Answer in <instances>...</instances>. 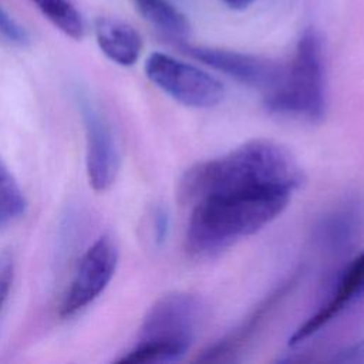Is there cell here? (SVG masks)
I'll return each mask as SVG.
<instances>
[{"mask_svg": "<svg viewBox=\"0 0 364 364\" xmlns=\"http://www.w3.org/2000/svg\"><path fill=\"white\" fill-rule=\"evenodd\" d=\"M266 108L279 115L318 121L326 112L323 44L314 28L303 31L282 81L266 94Z\"/></svg>", "mask_w": 364, "mask_h": 364, "instance_id": "obj_4", "label": "cell"}, {"mask_svg": "<svg viewBox=\"0 0 364 364\" xmlns=\"http://www.w3.org/2000/svg\"><path fill=\"white\" fill-rule=\"evenodd\" d=\"M26 208L27 200L18 182L0 159V228L20 219Z\"/></svg>", "mask_w": 364, "mask_h": 364, "instance_id": "obj_15", "label": "cell"}, {"mask_svg": "<svg viewBox=\"0 0 364 364\" xmlns=\"http://www.w3.org/2000/svg\"><path fill=\"white\" fill-rule=\"evenodd\" d=\"M94 36L98 48L112 63L131 67L138 61L142 38L129 23L115 17H98L94 23Z\"/></svg>", "mask_w": 364, "mask_h": 364, "instance_id": "obj_12", "label": "cell"}, {"mask_svg": "<svg viewBox=\"0 0 364 364\" xmlns=\"http://www.w3.org/2000/svg\"><path fill=\"white\" fill-rule=\"evenodd\" d=\"M139 14L164 36L181 40L189 33L186 17L168 0H132Z\"/></svg>", "mask_w": 364, "mask_h": 364, "instance_id": "obj_13", "label": "cell"}, {"mask_svg": "<svg viewBox=\"0 0 364 364\" xmlns=\"http://www.w3.org/2000/svg\"><path fill=\"white\" fill-rule=\"evenodd\" d=\"M36 9L64 36L81 40L85 34V24L81 13L70 0H30Z\"/></svg>", "mask_w": 364, "mask_h": 364, "instance_id": "obj_14", "label": "cell"}, {"mask_svg": "<svg viewBox=\"0 0 364 364\" xmlns=\"http://www.w3.org/2000/svg\"><path fill=\"white\" fill-rule=\"evenodd\" d=\"M14 276V262L9 252L0 253V310L4 306L11 290Z\"/></svg>", "mask_w": 364, "mask_h": 364, "instance_id": "obj_17", "label": "cell"}, {"mask_svg": "<svg viewBox=\"0 0 364 364\" xmlns=\"http://www.w3.org/2000/svg\"><path fill=\"white\" fill-rule=\"evenodd\" d=\"M0 37H3L7 43L17 47H24L30 41L28 33L26 31V28L21 24H18L1 4H0Z\"/></svg>", "mask_w": 364, "mask_h": 364, "instance_id": "obj_16", "label": "cell"}, {"mask_svg": "<svg viewBox=\"0 0 364 364\" xmlns=\"http://www.w3.org/2000/svg\"><path fill=\"white\" fill-rule=\"evenodd\" d=\"M364 225V208L357 199L346 200L316 226V242L328 255L341 256L357 243Z\"/></svg>", "mask_w": 364, "mask_h": 364, "instance_id": "obj_11", "label": "cell"}, {"mask_svg": "<svg viewBox=\"0 0 364 364\" xmlns=\"http://www.w3.org/2000/svg\"><path fill=\"white\" fill-rule=\"evenodd\" d=\"M364 294V250L357 255L340 274L333 291L314 314H311L289 338L290 346L300 344L328 324L351 303Z\"/></svg>", "mask_w": 364, "mask_h": 364, "instance_id": "obj_10", "label": "cell"}, {"mask_svg": "<svg viewBox=\"0 0 364 364\" xmlns=\"http://www.w3.org/2000/svg\"><path fill=\"white\" fill-rule=\"evenodd\" d=\"M145 74L159 90L186 107L212 108L223 98V85L209 73L164 53H152Z\"/></svg>", "mask_w": 364, "mask_h": 364, "instance_id": "obj_5", "label": "cell"}, {"mask_svg": "<svg viewBox=\"0 0 364 364\" xmlns=\"http://www.w3.org/2000/svg\"><path fill=\"white\" fill-rule=\"evenodd\" d=\"M303 270L299 269L286 280H283L277 287H274L249 314L247 317L229 334L223 338L218 340L215 344L209 346L202 355L200 361H229L239 351H242L246 344L253 338L256 331L264 324L269 316L274 311V309L294 290L299 284Z\"/></svg>", "mask_w": 364, "mask_h": 364, "instance_id": "obj_9", "label": "cell"}, {"mask_svg": "<svg viewBox=\"0 0 364 364\" xmlns=\"http://www.w3.org/2000/svg\"><path fill=\"white\" fill-rule=\"evenodd\" d=\"M78 107L85 131V171L90 186L104 192L112 186L121 166L119 146L109 121L85 91H75Z\"/></svg>", "mask_w": 364, "mask_h": 364, "instance_id": "obj_6", "label": "cell"}, {"mask_svg": "<svg viewBox=\"0 0 364 364\" xmlns=\"http://www.w3.org/2000/svg\"><path fill=\"white\" fill-rule=\"evenodd\" d=\"M228 7L233 10H245L247 9L255 0H222Z\"/></svg>", "mask_w": 364, "mask_h": 364, "instance_id": "obj_20", "label": "cell"}, {"mask_svg": "<svg viewBox=\"0 0 364 364\" xmlns=\"http://www.w3.org/2000/svg\"><path fill=\"white\" fill-rule=\"evenodd\" d=\"M336 361H341V363H360L364 361V341L354 344L348 348H346L344 351L340 353L338 357H334Z\"/></svg>", "mask_w": 364, "mask_h": 364, "instance_id": "obj_19", "label": "cell"}, {"mask_svg": "<svg viewBox=\"0 0 364 364\" xmlns=\"http://www.w3.org/2000/svg\"><path fill=\"white\" fill-rule=\"evenodd\" d=\"M188 53L203 64L266 94L279 85L286 68L270 58L225 48L189 47Z\"/></svg>", "mask_w": 364, "mask_h": 364, "instance_id": "obj_8", "label": "cell"}, {"mask_svg": "<svg viewBox=\"0 0 364 364\" xmlns=\"http://www.w3.org/2000/svg\"><path fill=\"white\" fill-rule=\"evenodd\" d=\"M203 317L202 301L189 293L173 291L159 297L146 311L132 350L121 364L179 361L189 350Z\"/></svg>", "mask_w": 364, "mask_h": 364, "instance_id": "obj_3", "label": "cell"}, {"mask_svg": "<svg viewBox=\"0 0 364 364\" xmlns=\"http://www.w3.org/2000/svg\"><path fill=\"white\" fill-rule=\"evenodd\" d=\"M152 230H154V239L158 245L164 243L166 240L168 232H169V215L168 210L164 208H156L152 215Z\"/></svg>", "mask_w": 364, "mask_h": 364, "instance_id": "obj_18", "label": "cell"}, {"mask_svg": "<svg viewBox=\"0 0 364 364\" xmlns=\"http://www.w3.org/2000/svg\"><path fill=\"white\" fill-rule=\"evenodd\" d=\"M118 246L108 233L101 235L82 255L60 306L67 318L90 306L109 284L118 264Z\"/></svg>", "mask_w": 364, "mask_h": 364, "instance_id": "obj_7", "label": "cell"}, {"mask_svg": "<svg viewBox=\"0 0 364 364\" xmlns=\"http://www.w3.org/2000/svg\"><path fill=\"white\" fill-rule=\"evenodd\" d=\"M291 191L280 188L235 191L193 202L186 247L195 256L216 255L273 222L287 206Z\"/></svg>", "mask_w": 364, "mask_h": 364, "instance_id": "obj_2", "label": "cell"}, {"mask_svg": "<svg viewBox=\"0 0 364 364\" xmlns=\"http://www.w3.org/2000/svg\"><path fill=\"white\" fill-rule=\"evenodd\" d=\"M301 169L293 154L270 139H253L233 151L189 168L181 179L183 200L223 192L280 188L294 191L301 183Z\"/></svg>", "mask_w": 364, "mask_h": 364, "instance_id": "obj_1", "label": "cell"}]
</instances>
